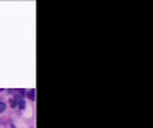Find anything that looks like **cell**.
I'll use <instances>...</instances> for the list:
<instances>
[{"instance_id":"6da1fadb","label":"cell","mask_w":153,"mask_h":128,"mask_svg":"<svg viewBox=\"0 0 153 128\" xmlns=\"http://www.w3.org/2000/svg\"><path fill=\"white\" fill-rule=\"evenodd\" d=\"M26 96H27V98H29V100H34V90H29V91H27V93H26Z\"/></svg>"},{"instance_id":"3957f363","label":"cell","mask_w":153,"mask_h":128,"mask_svg":"<svg viewBox=\"0 0 153 128\" xmlns=\"http://www.w3.org/2000/svg\"><path fill=\"white\" fill-rule=\"evenodd\" d=\"M10 105H12L13 108H16V105H17V100H15V98H13V100H10Z\"/></svg>"},{"instance_id":"277c9868","label":"cell","mask_w":153,"mask_h":128,"mask_svg":"<svg viewBox=\"0 0 153 128\" xmlns=\"http://www.w3.org/2000/svg\"><path fill=\"white\" fill-rule=\"evenodd\" d=\"M6 110V104L4 103H0V112H3Z\"/></svg>"},{"instance_id":"7a4b0ae2","label":"cell","mask_w":153,"mask_h":128,"mask_svg":"<svg viewBox=\"0 0 153 128\" xmlns=\"http://www.w3.org/2000/svg\"><path fill=\"white\" fill-rule=\"evenodd\" d=\"M17 107H19L20 110H23L24 107H26V104H24V101H23V100H19V101H17Z\"/></svg>"}]
</instances>
